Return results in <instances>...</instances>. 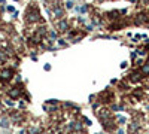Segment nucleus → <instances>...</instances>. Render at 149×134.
I'll list each match as a JSON object with an SVG mask.
<instances>
[{
  "mask_svg": "<svg viewBox=\"0 0 149 134\" xmlns=\"http://www.w3.org/2000/svg\"><path fill=\"white\" fill-rule=\"evenodd\" d=\"M8 94H9L10 97L16 98V97L19 96V89H18V88H12V89H9V92H8Z\"/></svg>",
  "mask_w": 149,
  "mask_h": 134,
  "instance_id": "obj_7",
  "label": "nucleus"
},
{
  "mask_svg": "<svg viewBox=\"0 0 149 134\" xmlns=\"http://www.w3.org/2000/svg\"><path fill=\"white\" fill-rule=\"evenodd\" d=\"M0 77H2L3 81H9L10 77H12V70H10V69H6V70H3L2 73H0Z\"/></svg>",
  "mask_w": 149,
  "mask_h": 134,
  "instance_id": "obj_3",
  "label": "nucleus"
},
{
  "mask_svg": "<svg viewBox=\"0 0 149 134\" xmlns=\"http://www.w3.org/2000/svg\"><path fill=\"white\" fill-rule=\"evenodd\" d=\"M54 16H55V18H61V16H63V9L60 6L54 8Z\"/></svg>",
  "mask_w": 149,
  "mask_h": 134,
  "instance_id": "obj_6",
  "label": "nucleus"
},
{
  "mask_svg": "<svg viewBox=\"0 0 149 134\" xmlns=\"http://www.w3.org/2000/svg\"><path fill=\"white\" fill-rule=\"evenodd\" d=\"M87 9H88V6H87V5H85V6H82V8H79L78 10H79V12H87Z\"/></svg>",
  "mask_w": 149,
  "mask_h": 134,
  "instance_id": "obj_16",
  "label": "nucleus"
},
{
  "mask_svg": "<svg viewBox=\"0 0 149 134\" xmlns=\"http://www.w3.org/2000/svg\"><path fill=\"white\" fill-rule=\"evenodd\" d=\"M146 21H148V16L145 14H139L136 16V24H145Z\"/></svg>",
  "mask_w": 149,
  "mask_h": 134,
  "instance_id": "obj_4",
  "label": "nucleus"
},
{
  "mask_svg": "<svg viewBox=\"0 0 149 134\" xmlns=\"http://www.w3.org/2000/svg\"><path fill=\"white\" fill-rule=\"evenodd\" d=\"M66 8H67V9H72V8H73V3H72V2H67V3H66Z\"/></svg>",
  "mask_w": 149,
  "mask_h": 134,
  "instance_id": "obj_17",
  "label": "nucleus"
},
{
  "mask_svg": "<svg viewBox=\"0 0 149 134\" xmlns=\"http://www.w3.org/2000/svg\"><path fill=\"white\" fill-rule=\"evenodd\" d=\"M49 36H51L52 40H55V39H57V33H55V31H51V33H49Z\"/></svg>",
  "mask_w": 149,
  "mask_h": 134,
  "instance_id": "obj_15",
  "label": "nucleus"
},
{
  "mask_svg": "<svg viewBox=\"0 0 149 134\" xmlns=\"http://www.w3.org/2000/svg\"><path fill=\"white\" fill-rule=\"evenodd\" d=\"M6 60V52H0V61H5Z\"/></svg>",
  "mask_w": 149,
  "mask_h": 134,
  "instance_id": "obj_14",
  "label": "nucleus"
},
{
  "mask_svg": "<svg viewBox=\"0 0 149 134\" xmlns=\"http://www.w3.org/2000/svg\"><path fill=\"white\" fill-rule=\"evenodd\" d=\"M25 19H27V22H36V21H39L40 19L39 10H37L36 8H30L29 10H27V14H25Z\"/></svg>",
  "mask_w": 149,
  "mask_h": 134,
  "instance_id": "obj_1",
  "label": "nucleus"
},
{
  "mask_svg": "<svg viewBox=\"0 0 149 134\" xmlns=\"http://www.w3.org/2000/svg\"><path fill=\"white\" fill-rule=\"evenodd\" d=\"M0 127H2V128H8V127H9V119L3 118L2 121H0Z\"/></svg>",
  "mask_w": 149,
  "mask_h": 134,
  "instance_id": "obj_10",
  "label": "nucleus"
},
{
  "mask_svg": "<svg viewBox=\"0 0 149 134\" xmlns=\"http://www.w3.org/2000/svg\"><path fill=\"white\" fill-rule=\"evenodd\" d=\"M98 118L104 122V127H107V124H110V112L107 109H101L98 112Z\"/></svg>",
  "mask_w": 149,
  "mask_h": 134,
  "instance_id": "obj_2",
  "label": "nucleus"
},
{
  "mask_svg": "<svg viewBox=\"0 0 149 134\" xmlns=\"http://www.w3.org/2000/svg\"><path fill=\"white\" fill-rule=\"evenodd\" d=\"M12 118H14L15 121H21V116H19L18 113H12Z\"/></svg>",
  "mask_w": 149,
  "mask_h": 134,
  "instance_id": "obj_13",
  "label": "nucleus"
},
{
  "mask_svg": "<svg viewBox=\"0 0 149 134\" xmlns=\"http://www.w3.org/2000/svg\"><path fill=\"white\" fill-rule=\"evenodd\" d=\"M130 76H131L130 79L133 81V82H136V81H139V79H140V75H139V73H131Z\"/></svg>",
  "mask_w": 149,
  "mask_h": 134,
  "instance_id": "obj_11",
  "label": "nucleus"
},
{
  "mask_svg": "<svg viewBox=\"0 0 149 134\" xmlns=\"http://www.w3.org/2000/svg\"><path fill=\"white\" fill-rule=\"evenodd\" d=\"M113 96L112 94H109V92H103L101 96H100V98H101V101H110V98H112Z\"/></svg>",
  "mask_w": 149,
  "mask_h": 134,
  "instance_id": "obj_8",
  "label": "nucleus"
},
{
  "mask_svg": "<svg viewBox=\"0 0 149 134\" xmlns=\"http://www.w3.org/2000/svg\"><path fill=\"white\" fill-rule=\"evenodd\" d=\"M142 2L145 3V5H149V0H142Z\"/></svg>",
  "mask_w": 149,
  "mask_h": 134,
  "instance_id": "obj_21",
  "label": "nucleus"
},
{
  "mask_svg": "<svg viewBox=\"0 0 149 134\" xmlns=\"http://www.w3.org/2000/svg\"><path fill=\"white\" fill-rule=\"evenodd\" d=\"M122 106H112V110H121Z\"/></svg>",
  "mask_w": 149,
  "mask_h": 134,
  "instance_id": "obj_18",
  "label": "nucleus"
},
{
  "mask_svg": "<svg viewBox=\"0 0 149 134\" xmlns=\"http://www.w3.org/2000/svg\"><path fill=\"white\" fill-rule=\"evenodd\" d=\"M148 63H149V58H148Z\"/></svg>",
  "mask_w": 149,
  "mask_h": 134,
  "instance_id": "obj_22",
  "label": "nucleus"
},
{
  "mask_svg": "<svg viewBox=\"0 0 149 134\" xmlns=\"http://www.w3.org/2000/svg\"><path fill=\"white\" fill-rule=\"evenodd\" d=\"M72 128H75V130H81L82 125L79 124V122H73V125H72Z\"/></svg>",
  "mask_w": 149,
  "mask_h": 134,
  "instance_id": "obj_12",
  "label": "nucleus"
},
{
  "mask_svg": "<svg viewBox=\"0 0 149 134\" xmlns=\"http://www.w3.org/2000/svg\"><path fill=\"white\" fill-rule=\"evenodd\" d=\"M8 10H9V12H15V9H14V6H8Z\"/></svg>",
  "mask_w": 149,
  "mask_h": 134,
  "instance_id": "obj_19",
  "label": "nucleus"
},
{
  "mask_svg": "<svg viewBox=\"0 0 149 134\" xmlns=\"http://www.w3.org/2000/svg\"><path fill=\"white\" fill-rule=\"evenodd\" d=\"M45 70H46V72H48V70H51V66L46 64V66H45Z\"/></svg>",
  "mask_w": 149,
  "mask_h": 134,
  "instance_id": "obj_20",
  "label": "nucleus"
},
{
  "mask_svg": "<svg viewBox=\"0 0 149 134\" xmlns=\"http://www.w3.org/2000/svg\"><path fill=\"white\" fill-rule=\"evenodd\" d=\"M67 29H69V24H67L64 19H61V21L58 22V30H60V31H66Z\"/></svg>",
  "mask_w": 149,
  "mask_h": 134,
  "instance_id": "obj_5",
  "label": "nucleus"
},
{
  "mask_svg": "<svg viewBox=\"0 0 149 134\" xmlns=\"http://www.w3.org/2000/svg\"><path fill=\"white\" fill-rule=\"evenodd\" d=\"M142 73L143 75H149V63L146 61L145 64H143V67H142Z\"/></svg>",
  "mask_w": 149,
  "mask_h": 134,
  "instance_id": "obj_9",
  "label": "nucleus"
}]
</instances>
